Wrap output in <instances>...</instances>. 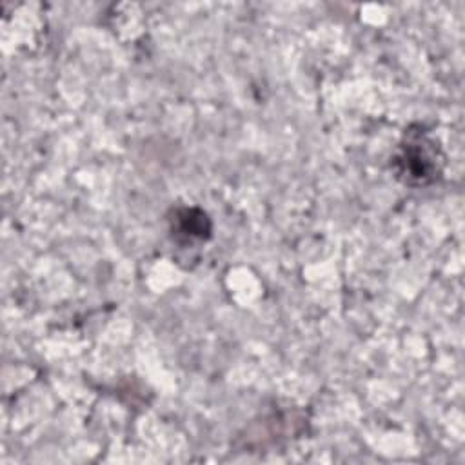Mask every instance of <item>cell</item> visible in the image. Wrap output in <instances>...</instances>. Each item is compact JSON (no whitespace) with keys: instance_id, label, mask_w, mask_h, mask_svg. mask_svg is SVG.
<instances>
[{"instance_id":"1","label":"cell","mask_w":465,"mask_h":465,"mask_svg":"<svg viewBox=\"0 0 465 465\" xmlns=\"http://www.w3.org/2000/svg\"><path fill=\"white\" fill-rule=\"evenodd\" d=\"M391 167L400 182L420 187L434 183L443 169V154L438 143L425 133L421 125L409 127L396 153Z\"/></svg>"},{"instance_id":"2","label":"cell","mask_w":465,"mask_h":465,"mask_svg":"<svg viewBox=\"0 0 465 465\" xmlns=\"http://www.w3.org/2000/svg\"><path fill=\"white\" fill-rule=\"evenodd\" d=\"M171 232L176 240L183 242H203L211 236V220L198 207H176L171 211L169 218Z\"/></svg>"}]
</instances>
